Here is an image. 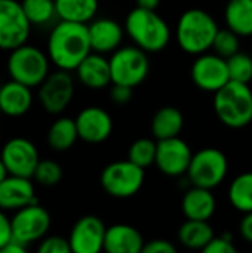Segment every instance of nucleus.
<instances>
[{
    "instance_id": "obj_1",
    "label": "nucleus",
    "mask_w": 252,
    "mask_h": 253,
    "mask_svg": "<svg viewBox=\"0 0 252 253\" xmlns=\"http://www.w3.org/2000/svg\"><path fill=\"white\" fill-rule=\"evenodd\" d=\"M91 52L88 24L59 19L52 28L48 39V55L56 68L74 71Z\"/></svg>"
},
{
    "instance_id": "obj_2",
    "label": "nucleus",
    "mask_w": 252,
    "mask_h": 253,
    "mask_svg": "<svg viewBox=\"0 0 252 253\" xmlns=\"http://www.w3.org/2000/svg\"><path fill=\"white\" fill-rule=\"evenodd\" d=\"M125 31L135 46L147 53L163 50L171 40V28L168 22L151 9L135 7L125 19Z\"/></svg>"
},
{
    "instance_id": "obj_3",
    "label": "nucleus",
    "mask_w": 252,
    "mask_h": 253,
    "mask_svg": "<svg viewBox=\"0 0 252 253\" xmlns=\"http://www.w3.org/2000/svg\"><path fill=\"white\" fill-rule=\"evenodd\" d=\"M217 21L202 9L186 10L175 28L178 46L189 55H201L212 49L214 39L218 33Z\"/></svg>"
},
{
    "instance_id": "obj_4",
    "label": "nucleus",
    "mask_w": 252,
    "mask_h": 253,
    "mask_svg": "<svg viewBox=\"0 0 252 253\" xmlns=\"http://www.w3.org/2000/svg\"><path fill=\"white\" fill-rule=\"evenodd\" d=\"M214 111L220 122L241 129L252 122V90L248 83L230 80L214 93Z\"/></svg>"
},
{
    "instance_id": "obj_5",
    "label": "nucleus",
    "mask_w": 252,
    "mask_h": 253,
    "mask_svg": "<svg viewBox=\"0 0 252 253\" xmlns=\"http://www.w3.org/2000/svg\"><path fill=\"white\" fill-rule=\"evenodd\" d=\"M49 55L33 44H21L10 50L7 58V73L28 87H39L49 76Z\"/></svg>"
},
{
    "instance_id": "obj_6",
    "label": "nucleus",
    "mask_w": 252,
    "mask_h": 253,
    "mask_svg": "<svg viewBox=\"0 0 252 253\" xmlns=\"http://www.w3.org/2000/svg\"><path fill=\"white\" fill-rule=\"evenodd\" d=\"M146 169L131 160H119L107 165L101 172L102 190L114 199H129L144 185Z\"/></svg>"
},
{
    "instance_id": "obj_7",
    "label": "nucleus",
    "mask_w": 252,
    "mask_h": 253,
    "mask_svg": "<svg viewBox=\"0 0 252 253\" xmlns=\"http://www.w3.org/2000/svg\"><path fill=\"white\" fill-rule=\"evenodd\" d=\"M111 84H126L135 87L141 84L150 70L147 52L138 46H123L110 56Z\"/></svg>"
},
{
    "instance_id": "obj_8",
    "label": "nucleus",
    "mask_w": 252,
    "mask_h": 253,
    "mask_svg": "<svg viewBox=\"0 0 252 253\" xmlns=\"http://www.w3.org/2000/svg\"><path fill=\"white\" fill-rule=\"evenodd\" d=\"M227 172L229 160L226 154L218 148L208 147L193 154L186 175L192 185L212 190L226 179Z\"/></svg>"
},
{
    "instance_id": "obj_9",
    "label": "nucleus",
    "mask_w": 252,
    "mask_h": 253,
    "mask_svg": "<svg viewBox=\"0 0 252 253\" xmlns=\"http://www.w3.org/2000/svg\"><path fill=\"white\" fill-rule=\"evenodd\" d=\"M10 227L12 239L28 246L46 237L50 228V215L39 203H33L15 211Z\"/></svg>"
},
{
    "instance_id": "obj_10",
    "label": "nucleus",
    "mask_w": 252,
    "mask_h": 253,
    "mask_svg": "<svg viewBox=\"0 0 252 253\" xmlns=\"http://www.w3.org/2000/svg\"><path fill=\"white\" fill-rule=\"evenodd\" d=\"M31 22L25 16L21 1L0 0V49L12 50L27 43Z\"/></svg>"
},
{
    "instance_id": "obj_11",
    "label": "nucleus",
    "mask_w": 252,
    "mask_h": 253,
    "mask_svg": "<svg viewBox=\"0 0 252 253\" xmlns=\"http://www.w3.org/2000/svg\"><path fill=\"white\" fill-rule=\"evenodd\" d=\"M74 96V80L70 71L59 70L49 73L45 82L39 86V102L49 114L58 116L70 105Z\"/></svg>"
},
{
    "instance_id": "obj_12",
    "label": "nucleus",
    "mask_w": 252,
    "mask_h": 253,
    "mask_svg": "<svg viewBox=\"0 0 252 253\" xmlns=\"http://www.w3.org/2000/svg\"><path fill=\"white\" fill-rule=\"evenodd\" d=\"M190 76L193 83L201 90L215 93L230 82L227 59L217 55L215 52L201 53L192 64Z\"/></svg>"
},
{
    "instance_id": "obj_13",
    "label": "nucleus",
    "mask_w": 252,
    "mask_h": 253,
    "mask_svg": "<svg viewBox=\"0 0 252 253\" xmlns=\"http://www.w3.org/2000/svg\"><path fill=\"white\" fill-rule=\"evenodd\" d=\"M0 157L9 175L31 178L40 162L37 147L27 138H10L1 148Z\"/></svg>"
},
{
    "instance_id": "obj_14",
    "label": "nucleus",
    "mask_w": 252,
    "mask_h": 253,
    "mask_svg": "<svg viewBox=\"0 0 252 253\" xmlns=\"http://www.w3.org/2000/svg\"><path fill=\"white\" fill-rule=\"evenodd\" d=\"M193 153L190 145L180 136L157 141L154 165L166 176H183L187 173Z\"/></svg>"
},
{
    "instance_id": "obj_15",
    "label": "nucleus",
    "mask_w": 252,
    "mask_h": 253,
    "mask_svg": "<svg viewBox=\"0 0 252 253\" xmlns=\"http://www.w3.org/2000/svg\"><path fill=\"white\" fill-rule=\"evenodd\" d=\"M107 227L95 215L82 216L71 228L68 242L71 252L74 253H100L104 251Z\"/></svg>"
},
{
    "instance_id": "obj_16",
    "label": "nucleus",
    "mask_w": 252,
    "mask_h": 253,
    "mask_svg": "<svg viewBox=\"0 0 252 253\" xmlns=\"http://www.w3.org/2000/svg\"><path fill=\"white\" fill-rule=\"evenodd\" d=\"M79 139L88 144H101L113 132V119L101 107H86L76 117Z\"/></svg>"
},
{
    "instance_id": "obj_17",
    "label": "nucleus",
    "mask_w": 252,
    "mask_h": 253,
    "mask_svg": "<svg viewBox=\"0 0 252 253\" xmlns=\"http://www.w3.org/2000/svg\"><path fill=\"white\" fill-rule=\"evenodd\" d=\"M89 40L92 52L98 53H113L120 47L125 36V27L111 18H98L92 19L88 24Z\"/></svg>"
},
{
    "instance_id": "obj_18",
    "label": "nucleus",
    "mask_w": 252,
    "mask_h": 253,
    "mask_svg": "<svg viewBox=\"0 0 252 253\" xmlns=\"http://www.w3.org/2000/svg\"><path fill=\"white\" fill-rule=\"evenodd\" d=\"M37 203L31 178L7 175L0 182V209L18 211L24 206Z\"/></svg>"
},
{
    "instance_id": "obj_19",
    "label": "nucleus",
    "mask_w": 252,
    "mask_h": 253,
    "mask_svg": "<svg viewBox=\"0 0 252 253\" xmlns=\"http://www.w3.org/2000/svg\"><path fill=\"white\" fill-rule=\"evenodd\" d=\"M31 87L12 80L0 84V113L7 117H22L33 107Z\"/></svg>"
},
{
    "instance_id": "obj_20",
    "label": "nucleus",
    "mask_w": 252,
    "mask_h": 253,
    "mask_svg": "<svg viewBox=\"0 0 252 253\" xmlns=\"http://www.w3.org/2000/svg\"><path fill=\"white\" fill-rule=\"evenodd\" d=\"M79 82L94 90H100L111 84L110 61L98 52H91L74 70Z\"/></svg>"
},
{
    "instance_id": "obj_21",
    "label": "nucleus",
    "mask_w": 252,
    "mask_h": 253,
    "mask_svg": "<svg viewBox=\"0 0 252 253\" xmlns=\"http://www.w3.org/2000/svg\"><path fill=\"white\" fill-rule=\"evenodd\" d=\"M144 248L141 233L128 224H116L107 228L104 251L108 253H140Z\"/></svg>"
},
{
    "instance_id": "obj_22",
    "label": "nucleus",
    "mask_w": 252,
    "mask_h": 253,
    "mask_svg": "<svg viewBox=\"0 0 252 253\" xmlns=\"http://www.w3.org/2000/svg\"><path fill=\"white\" fill-rule=\"evenodd\" d=\"M183 213L187 219L209 221L217 209V200L212 190L192 185L183 197L181 202Z\"/></svg>"
},
{
    "instance_id": "obj_23",
    "label": "nucleus",
    "mask_w": 252,
    "mask_h": 253,
    "mask_svg": "<svg viewBox=\"0 0 252 253\" xmlns=\"http://www.w3.org/2000/svg\"><path fill=\"white\" fill-rule=\"evenodd\" d=\"M183 127L184 116L175 107H162L151 119V135L157 141L180 136Z\"/></svg>"
},
{
    "instance_id": "obj_24",
    "label": "nucleus",
    "mask_w": 252,
    "mask_h": 253,
    "mask_svg": "<svg viewBox=\"0 0 252 253\" xmlns=\"http://www.w3.org/2000/svg\"><path fill=\"white\" fill-rule=\"evenodd\" d=\"M55 7L61 21L89 24L98 12V0H55Z\"/></svg>"
},
{
    "instance_id": "obj_25",
    "label": "nucleus",
    "mask_w": 252,
    "mask_h": 253,
    "mask_svg": "<svg viewBox=\"0 0 252 253\" xmlns=\"http://www.w3.org/2000/svg\"><path fill=\"white\" fill-rule=\"evenodd\" d=\"M224 21L241 37L252 36V0H229Z\"/></svg>"
},
{
    "instance_id": "obj_26",
    "label": "nucleus",
    "mask_w": 252,
    "mask_h": 253,
    "mask_svg": "<svg viewBox=\"0 0 252 253\" xmlns=\"http://www.w3.org/2000/svg\"><path fill=\"white\" fill-rule=\"evenodd\" d=\"M214 236V230L208 224V221L187 219L178 230L180 243L184 248L193 251H203Z\"/></svg>"
},
{
    "instance_id": "obj_27",
    "label": "nucleus",
    "mask_w": 252,
    "mask_h": 253,
    "mask_svg": "<svg viewBox=\"0 0 252 253\" xmlns=\"http://www.w3.org/2000/svg\"><path fill=\"white\" fill-rule=\"evenodd\" d=\"M79 139V132L76 126V119L59 117L56 119L48 130V145L55 151L70 150Z\"/></svg>"
},
{
    "instance_id": "obj_28",
    "label": "nucleus",
    "mask_w": 252,
    "mask_h": 253,
    "mask_svg": "<svg viewBox=\"0 0 252 253\" xmlns=\"http://www.w3.org/2000/svg\"><path fill=\"white\" fill-rule=\"evenodd\" d=\"M229 202L238 212H252V172H244L232 181Z\"/></svg>"
},
{
    "instance_id": "obj_29",
    "label": "nucleus",
    "mask_w": 252,
    "mask_h": 253,
    "mask_svg": "<svg viewBox=\"0 0 252 253\" xmlns=\"http://www.w3.org/2000/svg\"><path fill=\"white\" fill-rule=\"evenodd\" d=\"M21 6L31 25H46L56 16L55 0H22Z\"/></svg>"
},
{
    "instance_id": "obj_30",
    "label": "nucleus",
    "mask_w": 252,
    "mask_h": 253,
    "mask_svg": "<svg viewBox=\"0 0 252 253\" xmlns=\"http://www.w3.org/2000/svg\"><path fill=\"white\" fill-rule=\"evenodd\" d=\"M157 151V142L150 138H140L134 141L128 148V160L138 165L143 169L154 165Z\"/></svg>"
},
{
    "instance_id": "obj_31",
    "label": "nucleus",
    "mask_w": 252,
    "mask_h": 253,
    "mask_svg": "<svg viewBox=\"0 0 252 253\" xmlns=\"http://www.w3.org/2000/svg\"><path fill=\"white\" fill-rule=\"evenodd\" d=\"M241 36L236 34L233 30H230L229 27L227 28H220L215 39H214V43H212V50L223 56V58H230L233 56L235 53L239 52V47H241V42H239Z\"/></svg>"
},
{
    "instance_id": "obj_32",
    "label": "nucleus",
    "mask_w": 252,
    "mask_h": 253,
    "mask_svg": "<svg viewBox=\"0 0 252 253\" xmlns=\"http://www.w3.org/2000/svg\"><path fill=\"white\" fill-rule=\"evenodd\" d=\"M227 68L230 80L250 83L252 80V58L245 52H238L233 56L227 58Z\"/></svg>"
},
{
    "instance_id": "obj_33",
    "label": "nucleus",
    "mask_w": 252,
    "mask_h": 253,
    "mask_svg": "<svg viewBox=\"0 0 252 253\" xmlns=\"http://www.w3.org/2000/svg\"><path fill=\"white\" fill-rule=\"evenodd\" d=\"M33 179L43 187H53L62 179V168L53 160H40L34 170Z\"/></svg>"
},
{
    "instance_id": "obj_34",
    "label": "nucleus",
    "mask_w": 252,
    "mask_h": 253,
    "mask_svg": "<svg viewBox=\"0 0 252 253\" xmlns=\"http://www.w3.org/2000/svg\"><path fill=\"white\" fill-rule=\"evenodd\" d=\"M39 253H70V242L68 239H64L61 236H50V237H43L39 242Z\"/></svg>"
},
{
    "instance_id": "obj_35",
    "label": "nucleus",
    "mask_w": 252,
    "mask_h": 253,
    "mask_svg": "<svg viewBox=\"0 0 252 253\" xmlns=\"http://www.w3.org/2000/svg\"><path fill=\"white\" fill-rule=\"evenodd\" d=\"M205 253H236L238 249L233 245V240L230 236L223 234V236H214L212 240L205 246Z\"/></svg>"
},
{
    "instance_id": "obj_36",
    "label": "nucleus",
    "mask_w": 252,
    "mask_h": 253,
    "mask_svg": "<svg viewBox=\"0 0 252 253\" xmlns=\"http://www.w3.org/2000/svg\"><path fill=\"white\" fill-rule=\"evenodd\" d=\"M132 89H134V87L126 86V84H116V83H113L111 90H110L111 101H113L114 104H119V105L128 104V102L131 101V98H132V93H134Z\"/></svg>"
},
{
    "instance_id": "obj_37",
    "label": "nucleus",
    "mask_w": 252,
    "mask_h": 253,
    "mask_svg": "<svg viewBox=\"0 0 252 253\" xmlns=\"http://www.w3.org/2000/svg\"><path fill=\"white\" fill-rule=\"evenodd\" d=\"M175 251H177V248L165 239L150 240V242L144 243V248H143L144 253H175Z\"/></svg>"
},
{
    "instance_id": "obj_38",
    "label": "nucleus",
    "mask_w": 252,
    "mask_h": 253,
    "mask_svg": "<svg viewBox=\"0 0 252 253\" xmlns=\"http://www.w3.org/2000/svg\"><path fill=\"white\" fill-rule=\"evenodd\" d=\"M12 240V227L10 219L4 215V211L0 209V252Z\"/></svg>"
},
{
    "instance_id": "obj_39",
    "label": "nucleus",
    "mask_w": 252,
    "mask_h": 253,
    "mask_svg": "<svg viewBox=\"0 0 252 253\" xmlns=\"http://www.w3.org/2000/svg\"><path fill=\"white\" fill-rule=\"evenodd\" d=\"M239 231L242 239L252 245V212L244 213V218L239 224Z\"/></svg>"
},
{
    "instance_id": "obj_40",
    "label": "nucleus",
    "mask_w": 252,
    "mask_h": 253,
    "mask_svg": "<svg viewBox=\"0 0 252 253\" xmlns=\"http://www.w3.org/2000/svg\"><path fill=\"white\" fill-rule=\"evenodd\" d=\"M27 251V246L25 245H22V243H19V242H16V240H10L6 246H4V249L1 251L3 253H25Z\"/></svg>"
},
{
    "instance_id": "obj_41",
    "label": "nucleus",
    "mask_w": 252,
    "mask_h": 253,
    "mask_svg": "<svg viewBox=\"0 0 252 253\" xmlns=\"http://www.w3.org/2000/svg\"><path fill=\"white\" fill-rule=\"evenodd\" d=\"M159 4H160V0H137V6L138 7H144V9L156 10Z\"/></svg>"
},
{
    "instance_id": "obj_42",
    "label": "nucleus",
    "mask_w": 252,
    "mask_h": 253,
    "mask_svg": "<svg viewBox=\"0 0 252 253\" xmlns=\"http://www.w3.org/2000/svg\"><path fill=\"white\" fill-rule=\"evenodd\" d=\"M7 175H9V172H7V169H6V166H4V163H3V160H1V157H0V182H1Z\"/></svg>"
},
{
    "instance_id": "obj_43",
    "label": "nucleus",
    "mask_w": 252,
    "mask_h": 253,
    "mask_svg": "<svg viewBox=\"0 0 252 253\" xmlns=\"http://www.w3.org/2000/svg\"><path fill=\"white\" fill-rule=\"evenodd\" d=\"M0 114H1V113H0Z\"/></svg>"
}]
</instances>
